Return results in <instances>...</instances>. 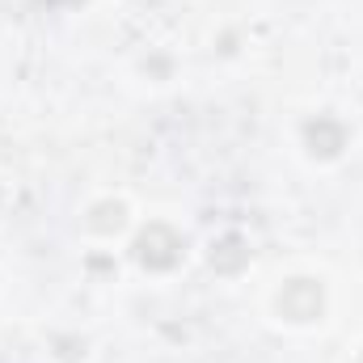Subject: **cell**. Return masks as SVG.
Instances as JSON below:
<instances>
[{"label": "cell", "instance_id": "obj_1", "mask_svg": "<svg viewBox=\"0 0 363 363\" xmlns=\"http://www.w3.org/2000/svg\"><path fill=\"white\" fill-rule=\"evenodd\" d=\"M182 250H186V241H182L169 224H161V220L148 224L135 237V262L148 267V271H174L182 262Z\"/></svg>", "mask_w": 363, "mask_h": 363}, {"label": "cell", "instance_id": "obj_2", "mask_svg": "<svg viewBox=\"0 0 363 363\" xmlns=\"http://www.w3.org/2000/svg\"><path fill=\"white\" fill-rule=\"evenodd\" d=\"M325 313V291L317 279H287L283 291H279V317L283 321H296V325H308Z\"/></svg>", "mask_w": 363, "mask_h": 363}, {"label": "cell", "instance_id": "obj_3", "mask_svg": "<svg viewBox=\"0 0 363 363\" xmlns=\"http://www.w3.org/2000/svg\"><path fill=\"white\" fill-rule=\"evenodd\" d=\"M304 144H308V152H313L317 161H334V157L347 148V127H342L338 118L317 114V118L304 127Z\"/></svg>", "mask_w": 363, "mask_h": 363}, {"label": "cell", "instance_id": "obj_4", "mask_svg": "<svg viewBox=\"0 0 363 363\" xmlns=\"http://www.w3.org/2000/svg\"><path fill=\"white\" fill-rule=\"evenodd\" d=\"M250 267V245L241 237H220L211 245V271L216 274H237Z\"/></svg>", "mask_w": 363, "mask_h": 363}, {"label": "cell", "instance_id": "obj_5", "mask_svg": "<svg viewBox=\"0 0 363 363\" xmlns=\"http://www.w3.org/2000/svg\"><path fill=\"white\" fill-rule=\"evenodd\" d=\"M123 224H127V207H123V203H110V199H106V203H97V207L89 211V228L101 233V237L118 233Z\"/></svg>", "mask_w": 363, "mask_h": 363}, {"label": "cell", "instance_id": "obj_6", "mask_svg": "<svg viewBox=\"0 0 363 363\" xmlns=\"http://www.w3.org/2000/svg\"><path fill=\"white\" fill-rule=\"evenodd\" d=\"M359 363H363V359H359Z\"/></svg>", "mask_w": 363, "mask_h": 363}]
</instances>
